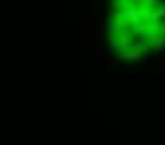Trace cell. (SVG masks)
Listing matches in <instances>:
<instances>
[{"label": "cell", "mask_w": 165, "mask_h": 145, "mask_svg": "<svg viewBox=\"0 0 165 145\" xmlns=\"http://www.w3.org/2000/svg\"><path fill=\"white\" fill-rule=\"evenodd\" d=\"M122 58L127 60V62H137V60H140L142 58V50H124V53H122Z\"/></svg>", "instance_id": "6da1fadb"}, {"label": "cell", "mask_w": 165, "mask_h": 145, "mask_svg": "<svg viewBox=\"0 0 165 145\" xmlns=\"http://www.w3.org/2000/svg\"><path fill=\"white\" fill-rule=\"evenodd\" d=\"M110 17H112V22H115V23L122 25V27H128V17H127L125 13H124V10L112 13Z\"/></svg>", "instance_id": "7a4b0ae2"}, {"label": "cell", "mask_w": 165, "mask_h": 145, "mask_svg": "<svg viewBox=\"0 0 165 145\" xmlns=\"http://www.w3.org/2000/svg\"><path fill=\"white\" fill-rule=\"evenodd\" d=\"M122 30H124V27H122V25H118V23H115V22H112V23H108V25H107V32L112 35V37L120 35V33H122Z\"/></svg>", "instance_id": "3957f363"}, {"label": "cell", "mask_w": 165, "mask_h": 145, "mask_svg": "<svg viewBox=\"0 0 165 145\" xmlns=\"http://www.w3.org/2000/svg\"><path fill=\"white\" fill-rule=\"evenodd\" d=\"M150 43H152V45H164L165 43V35L158 33V32H154V33L150 35Z\"/></svg>", "instance_id": "277c9868"}, {"label": "cell", "mask_w": 165, "mask_h": 145, "mask_svg": "<svg viewBox=\"0 0 165 145\" xmlns=\"http://www.w3.org/2000/svg\"><path fill=\"white\" fill-rule=\"evenodd\" d=\"M117 39H118V43H120V48H122V52H124V50L128 47V45H130V39H128V35H127L125 32H122V33H120Z\"/></svg>", "instance_id": "5b68a950"}, {"label": "cell", "mask_w": 165, "mask_h": 145, "mask_svg": "<svg viewBox=\"0 0 165 145\" xmlns=\"http://www.w3.org/2000/svg\"><path fill=\"white\" fill-rule=\"evenodd\" d=\"M150 17H157V19H160V17H165V3H160V5H157L154 12H152V15Z\"/></svg>", "instance_id": "8992f818"}, {"label": "cell", "mask_w": 165, "mask_h": 145, "mask_svg": "<svg viewBox=\"0 0 165 145\" xmlns=\"http://www.w3.org/2000/svg\"><path fill=\"white\" fill-rule=\"evenodd\" d=\"M152 12H154L152 7H148V5H142V3H140V7H138V15H140V17H150Z\"/></svg>", "instance_id": "52a82bcc"}, {"label": "cell", "mask_w": 165, "mask_h": 145, "mask_svg": "<svg viewBox=\"0 0 165 145\" xmlns=\"http://www.w3.org/2000/svg\"><path fill=\"white\" fill-rule=\"evenodd\" d=\"M147 25L152 29V32H157L160 23H158V19H157V17H148V20H147Z\"/></svg>", "instance_id": "ba28073f"}, {"label": "cell", "mask_w": 165, "mask_h": 145, "mask_svg": "<svg viewBox=\"0 0 165 145\" xmlns=\"http://www.w3.org/2000/svg\"><path fill=\"white\" fill-rule=\"evenodd\" d=\"M108 48H110L112 52H117V50H122V48H120V43H118V39H117V37H112V40L108 42Z\"/></svg>", "instance_id": "9c48e42d"}, {"label": "cell", "mask_w": 165, "mask_h": 145, "mask_svg": "<svg viewBox=\"0 0 165 145\" xmlns=\"http://www.w3.org/2000/svg\"><path fill=\"white\" fill-rule=\"evenodd\" d=\"M137 48H138V50H142V52L150 50V47H148V42H144V40H140V42L137 43Z\"/></svg>", "instance_id": "30bf717a"}, {"label": "cell", "mask_w": 165, "mask_h": 145, "mask_svg": "<svg viewBox=\"0 0 165 145\" xmlns=\"http://www.w3.org/2000/svg\"><path fill=\"white\" fill-rule=\"evenodd\" d=\"M142 5H148V7H154V5H160V0H140Z\"/></svg>", "instance_id": "8fae6325"}, {"label": "cell", "mask_w": 165, "mask_h": 145, "mask_svg": "<svg viewBox=\"0 0 165 145\" xmlns=\"http://www.w3.org/2000/svg\"><path fill=\"white\" fill-rule=\"evenodd\" d=\"M154 65H158V62H147L145 65L142 67V72H147V70H150V68L154 67Z\"/></svg>", "instance_id": "7c38bea8"}, {"label": "cell", "mask_w": 165, "mask_h": 145, "mask_svg": "<svg viewBox=\"0 0 165 145\" xmlns=\"http://www.w3.org/2000/svg\"><path fill=\"white\" fill-rule=\"evenodd\" d=\"M115 72L118 74V75H124V74H125L127 70H125L124 67H120V65H115Z\"/></svg>", "instance_id": "4fadbf2b"}, {"label": "cell", "mask_w": 165, "mask_h": 145, "mask_svg": "<svg viewBox=\"0 0 165 145\" xmlns=\"http://www.w3.org/2000/svg\"><path fill=\"white\" fill-rule=\"evenodd\" d=\"M117 3H118V7H127L128 3H132L130 0H117Z\"/></svg>", "instance_id": "5bb4252c"}, {"label": "cell", "mask_w": 165, "mask_h": 145, "mask_svg": "<svg viewBox=\"0 0 165 145\" xmlns=\"http://www.w3.org/2000/svg\"><path fill=\"white\" fill-rule=\"evenodd\" d=\"M97 52L100 53V57H104V52H105V48H98Z\"/></svg>", "instance_id": "9a60e30c"}, {"label": "cell", "mask_w": 165, "mask_h": 145, "mask_svg": "<svg viewBox=\"0 0 165 145\" xmlns=\"http://www.w3.org/2000/svg\"><path fill=\"white\" fill-rule=\"evenodd\" d=\"M160 72H162V74H165V63H162V68H160Z\"/></svg>", "instance_id": "2e32d148"}]
</instances>
